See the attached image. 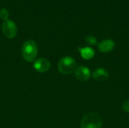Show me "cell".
I'll return each mask as SVG.
<instances>
[{"instance_id": "obj_1", "label": "cell", "mask_w": 129, "mask_h": 128, "mask_svg": "<svg viewBox=\"0 0 129 128\" xmlns=\"http://www.w3.org/2000/svg\"><path fill=\"white\" fill-rule=\"evenodd\" d=\"M38 54L37 45L33 40L25 41L22 46V56L26 62L35 61Z\"/></svg>"}, {"instance_id": "obj_2", "label": "cell", "mask_w": 129, "mask_h": 128, "mask_svg": "<svg viewBox=\"0 0 129 128\" xmlns=\"http://www.w3.org/2000/svg\"><path fill=\"white\" fill-rule=\"evenodd\" d=\"M103 125L100 115L94 112L88 113L82 118L80 124L81 128H101Z\"/></svg>"}, {"instance_id": "obj_3", "label": "cell", "mask_w": 129, "mask_h": 128, "mask_svg": "<svg viewBox=\"0 0 129 128\" xmlns=\"http://www.w3.org/2000/svg\"><path fill=\"white\" fill-rule=\"evenodd\" d=\"M58 70L63 75H70L76 69V63L71 57H64L61 58L57 65Z\"/></svg>"}, {"instance_id": "obj_4", "label": "cell", "mask_w": 129, "mask_h": 128, "mask_svg": "<svg viewBox=\"0 0 129 128\" xmlns=\"http://www.w3.org/2000/svg\"><path fill=\"white\" fill-rule=\"evenodd\" d=\"M2 32L4 35L8 38H14L17 33V27L14 22L11 20H6L2 24Z\"/></svg>"}, {"instance_id": "obj_5", "label": "cell", "mask_w": 129, "mask_h": 128, "mask_svg": "<svg viewBox=\"0 0 129 128\" xmlns=\"http://www.w3.org/2000/svg\"><path fill=\"white\" fill-rule=\"evenodd\" d=\"M75 76L76 78L82 81H88L91 77V72L90 69L84 66H80L76 68L75 70Z\"/></svg>"}, {"instance_id": "obj_6", "label": "cell", "mask_w": 129, "mask_h": 128, "mask_svg": "<svg viewBox=\"0 0 129 128\" xmlns=\"http://www.w3.org/2000/svg\"><path fill=\"white\" fill-rule=\"evenodd\" d=\"M34 69L39 72H47L50 67H51V63L49 60L46 58H40L36 60L34 62L33 64Z\"/></svg>"}, {"instance_id": "obj_7", "label": "cell", "mask_w": 129, "mask_h": 128, "mask_svg": "<svg viewBox=\"0 0 129 128\" xmlns=\"http://www.w3.org/2000/svg\"><path fill=\"white\" fill-rule=\"evenodd\" d=\"M115 47V43L111 39H106L102 41L98 45V50L103 53H108L113 50Z\"/></svg>"}, {"instance_id": "obj_8", "label": "cell", "mask_w": 129, "mask_h": 128, "mask_svg": "<svg viewBox=\"0 0 129 128\" xmlns=\"http://www.w3.org/2000/svg\"><path fill=\"white\" fill-rule=\"evenodd\" d=\"M92 77L98 81H104L108 79L109 73L106 69L103 68H98L94 71L92 73Z\"/></svg>"}, {"instance_id": "obj_9", "label": "cell", "mask_w": 129, "mask_h": 128, "mask_svg": "<svg viewBox=\"0 0 129 128\" xmlns=\"http://www.w3.org/2000/svg\"><path fill=\"white\" fill-rule=\"evenodd\" d=\"M78 50L80 52L82 57L85 60H90L94 56V51L91 48L89 47L79 48Z\"/></svg>"}, {"instance_id": "obj_10", "label": "cell", "mask_w": 129, "mask_h": 128, "mask_svg": "<svg viewBox=\"0 0 129 128\" xmlns=\"http://www.w3.org/2000/svg\"><path fill=\"white\" fill-rule=\"evenodd\" d=\"M8 16H9V13H8V10L6 8H2L0 10V17L3 20H5V21L8 20Z\"/></svg>"}, {"instance_id": "obj_11", "label": "cell", "mask_w": 129, "mask_h": 128, "mask_svg": "<svg viewBox=\"0 0 129 128\" xmlns=\"http://www.w3.org/2000/svg\"><path fill=\"white\" fill-rule=\"evenodd\" d=\"M85 40L91 45H95L97 44V39H96V38L94 36L91 35H87L86 38H85Z\"/></svg>"}, {"instance_id": "obj_12", "label": "cell", "mask_w": 129, "mask_h": 128, "mask_svg": "<svg viewBox=\"0 0 129 128\" xmlns=\"http://www.w3.org/2000/svg\"><path fill=\"white\" fill-rule=\"evenodd\" d=\"M122 109H123L125 112L129 113V100L125 101V102L122 103Z\"/></svg>"}]
</instances>
